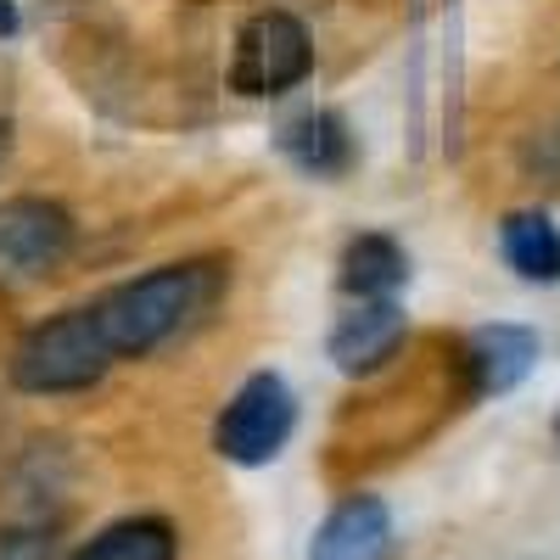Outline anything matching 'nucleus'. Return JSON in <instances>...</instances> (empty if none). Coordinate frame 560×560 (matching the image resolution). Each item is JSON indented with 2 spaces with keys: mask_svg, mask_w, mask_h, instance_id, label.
Segmentation results:
<instances>
[{
  "mask_svg": "<svg viewBox=\"0 0 560 560\" xmlns=\"http://www.w3.org/2000/svg\"><path fill=\"white\" fill-rule=\"evenodd\" d=\"M113 359L118 353L102 331L96 308H62V314L23 331V342L12 348L7 376H12L18 393L62 398V393H90L113 370Z\"/></svg>",
  "mask_w": 560,
  "mask_h": 560,
  "instance_id": "2",
  "label": "nucleus"
},
{
  "mask_svg": "<svg viewBox=\"0 0 560 560\" xmlns=\"http://www.w3.org/2000/svg\"><path fill=\"white\" fill-rule=\"evenodd\" d=\"M409 280V258L393 236L370 230V236H353L342 253V292L348 298H393Z\"/></svg>",
  "mask_w": 560,
  "mask_h": 560,
  "instance_id": "11",
  "label": "nucleus"
},
{
  "mask_svg": "<svg viewBox=\"0 0 560 560\" xmlns=\"http://www.w3.org/2000/svg\"><path fill=\"white\" fill-rule=\"evenodd\" d=\"M499 247H504V264L522 280H538V287L560 280V230L549 224V213H538V208L510 213L499 224Z\"/></svg>",
  "mask_w": 560,
  "mask_h": 560,
  "instance_id": "10",
  "label": "nucleus"
},
{
  "mask_svg": "<svg viewBox=\"0 0 560 560\" xmlns=\"http://www.w3.org/2000/svg\"><path fill=\"white\" fill-rule=\"evenodd\" d=\"M7 152H12V124L0 118V163H7Z\"/></svg>",
  "mask_w": 560,
  "mask_h": 560,
  "instance_id": "16",
  "label": "nucleus"
},
{
  "mask_svg": "<svg viewBox=\"0 0 560 560\" xmlns=\"http://www.w3.org/2000/svg\"><path fill=\"white\" fill-rule=\"evenodd\" d=\"M18 34V0H0V39Z\"/></svg>",
  "mask_w": 560,
  "mask_h": 560,
  "instance_id": "15",
  "label": "nucleus"
},
{
  "mask_svg": "<svg viewBox=\"0 0 560 560\" xmlns=\"http://www.w3.org/2000/svg\"><path fill=\"white\" fill-rule=\"evenodd\" d=\"M179 538L163 516H124L113 527H102L90 544H79L68 560H174Z\"/></svg>",
  "mask_w": 560,
  "mask_h": 560,
  "instance_id": "12",
  "label": "nucleus"
},
{
  "mask_svg": "<svg viewBox=\"0 0 560 560\" xmlns=\"http://www.w3.org/2000/svg\"><path fill=\"white\" fill-rule=\"evenodd\" d=\"M314 68V45L292 12H258L242 39H236V62H230V84L242 96H287L292 84H303Z\"/></svg>",
  "mask_w": 560,
  "mask_h": 560,
  "instance_id": "5",
  "label": "nucleus"
},
{
  "mask_svg": "<svg viewBox=\"0 0 560 560\" xmlns=\"http://www.w3.org/2000/svg\"><path fill=\"white\" fill-rule=\"evenodd\" d=\"M0 560H57V527L7 522L0 527Z\"/></svg>",
  "mask_w": 560,
  "mask_h": 560,
  "instance_id": "14",
  "label": "nucleus"
},
{
  "mask_svg": "<svg viewBox=\"0 0 560 560\" xmlns=\"http://www.w3.org/2000/svg\"><path fill=\"white\" fill-rule=\"evenodd\" d=\"M465 364H471V387L482 398H499V393H516L533 364H538V331H527V325H482V331H471V342H465Z\"/></svg>",
  "mask_w": 560,
  "mask_h": 560,
  "instance_id": "8",
  "label": "nucleus"
},
{
  "mask_svg": "<svg viewBox=\"0 0 560 560\" xmlns=\"http://www.w3.org/2000/svg\"><path fill=\"white\" fill-rule=\"evenodd\" d=\"M404 331L409 319L393 298H359L337 325H331V364L342 376H370V370H382L398 348H404Z\"/></svg>",
  "mask_w": 560,
  "mask_h": 560,
  "instance_id": "6",
  "label": "nucleus"
},
{
  "mask_svg": "<svg viewBox=\"0 0 560 560\" xmlns=\"http://www.w3.org/2000/svg\"><path fill=\"white\" fill-rule=\"evenodd\" d=\"M522 174L527 179H544L549 191H560V118L544 124V129H533L522 140Z\"/></svg>",
  "mask_w": 560,
  "mask_h": 560,
  "instance_id": "13",
  "label": "nucleus"
},
{
  "mask_svg": "<svg viewBox=\"0 0 560 560\" xmlns=\"http://www.w3.org/2000/svg\"><path fill=\"white\" fill-rule=\"evenodd\" d=\"M308 560H393V516L376 493H348L308 538Z\"/></svg>",
  "mask_w": 560,
  "mask_h": 560,
  "instance_id": "7",
  "label": "nucleus"
},
{
  "mask_svg": "<svg viewBox=\"0 0 560 560\" xmlns=\"http://www.w3.org/2000/svg\"><path fill=\"white\" fill-rule=\"evenodd\" d=\"M280 152L314 179H337L353 163V135H348L342 113H303L280 129Z\"/></svg>",
  "mask_w": 560,
  "mask_h": 560,
  "instance_id": "9",
  "label": "nucleus"
},
{
  "mask_svg": "<svg viewBox=\"0 0 560 560\" xmlns=\"http://www.w3.org/2000/svg\"><path fill=\"white\" fill-rule=\"evenodd\" d=\"M224 287H230V269L219 258H185V264H163L152 275L124 280L90 308H96L118 359H147L179 337H191L197 325H208Z\"/></svg>",
  "mask_w": 560,
  "mask_h": 560,
  "instance_id": "1",
  "label": "nucleus"
},
{
  "mask_svg": "<svg viewBox=\"0 0 560 560\" xmlns=\"http://www.w3.org/2000/svg\"><path fill=\"white\" fill-rule=\"evenodd\" d=\"M73 253V213L51 197H7L0 202V287L18 292L57 275Z\"/></svg>",
  "mask_w": 560,
  "mask_h": 560,
  "instance_id": "4",
  "label": "nucleus"
},
{
  "mask_svg": "<svg viewBox=\"0 0 560 560\" xmlns=\"http://www.w3.org/2000/svg\"><path fill=\"white\" fill-rule=\"evenodd\" d=\"M292 432H298V398H292V387L280 382L275 370H258V376H247L236 387V398L224 404L219 427H213V448L230 465L258 471V465L280 459V448L292 443Z\"/></svg>",
  "mask_w": 560,
  "mask_h": 560,
  "instance_id": "3",
  "label": "nucleus"
}]
</instances>
